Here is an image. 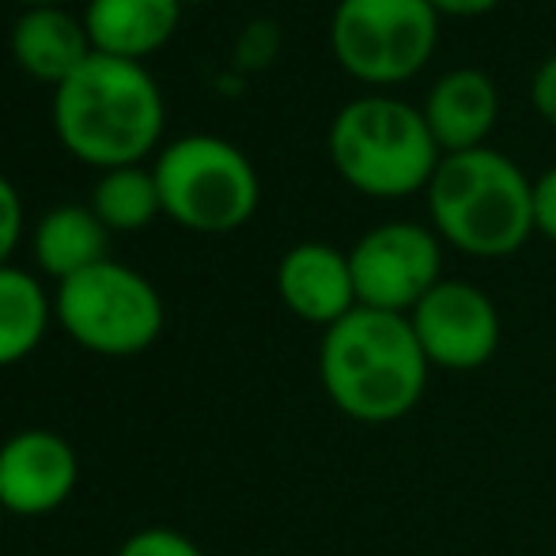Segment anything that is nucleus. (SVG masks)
Returning a JSON list of instances; mask_svg holds the SVG:
<instances>
[{
	"mask_svg": "<svg viewBox=\"0 0 556 556\" xmlns=\"http://www.w3.org/2000/svg\"><path fill=\"white\" fill-rule=\"evenodd\" d=\"M91 53L88 27L65 8H27L12 27L15 65L53 88H61Z\"/></svg>",
	"mask_w": 556,
	"mask_h": 556,
	"instance_id": "14",
	"label": "nucleus"
},
{
	"mask_svg": "<svg viewBox=\"0 0 556 556\" xmlns=\"http://www.w3.org/2000/svg\"><path fill=\"white\" fill-rule=\"evenodd\" d=\"M163 216L186 231L227 235L257 213L262 182L257 170L231 140L193 132L167 144L155 160Z\"/></svg>",
	"mask_w": 556,
	"mask_h": 556,
	"instance_id": "5",
	"label": "nucleus"
},
{
	"mask_svg": "<svg viewBox=\"0 0 556 556\" xmlns=\"http://www.w3.org/2000/svg\"><path fill=\"white\" fill-rule=\"evenodd\" d=\"M117 556H205L193 538L178 534L170 527H144L132 538H125V545Z\"/></svg>",
	"mask_w": 556,
	"mask_h": 556,
	"instance_id": "18",
	"label": "nucleus"
},
{
	"mask_svg": "<svg viewBox=\"0 0 556 556\" xmlns=\"http://www.w3.org/2000/svg\"><path fill=\"white\" fill-rule=\"evenodd\" d=\"M53 303L30 273L0 265V367L27 359L50 330Z\"/></svg>",
	"mask_w": 556,
	"mask_h": 556,
	"instance_id": "16",
	"label": "nucleus"
},
{
	"mask_svg": "<svg viewBox=\"0 0 556 556\" xmlns=\"http://www.w3.org/2000/svg\"><path fill=\"white\" fill-rule=\"evenodd\" d=\"M349 262L359 307L409 315L443 280V239L425 224L390 220L359 235Z\"/></svg>",
	"mask_w": 556,
	"mask_h": 556,
	"instance_id": "8",
	"label": "nucleus"
},
{
	"mask_svg": "<svg viewBox=\"0 0 556 556\" xmlns=\"http://www.w3.org/2000/svg\"><path fill=\"white\" fill-rule=\"evenodd\" d=\"M409 326L428 364L443 371H477L500 349V311L477 285L440 280L417 307Z\"/></svg>",
	"mask_w": 556,
	"mask_h": 556,
	"instance_id": "9",
	"label": "nucleus"
},
{
	"mask_svg": "<svg viewBox=\"0 0 556 556\" xmlns=\"http://www.w3.org/2000/svg\"><path fill=\"white\" fill-rule=\"evenodd\" d=\"M318 375L337 413L359 425H394L420 405L432 364L409 315L356 307L323 330Z\"/></svg>",
	"mask_w": 556,
	"mask_h": 556,
	"instance_id": "1",
	"label": "nucleus"
},
{
	"mask_svg": "<svg viewBox=\"0 0 556 556\" xmlns=\"http://www.w3.org/2000/svg\"><path fill=\"white\" fill-rule=\"evenodd\" d=\"M80 458L65 435L23 428L0 443V507L23 519L50 515L76 492Z\"/></svg>",
	"mask_w": 556,
	"mask_h": 556,
	"instance_id": "10",
	"label": "nucleus"
},
{
	"mask_svg": "<svg viewBox=\"0 0 556 556\" xmlns=\"http://www.w3.org/2000/svg\"><path fill=\"white\" fill-rule=\"evenodd\" d=\"M530 99H534V111L542 114L549 125H556V53H553V58H545L542 68L534 73Z\"/></svg>",
	"mask_w": 556,
	"mask_h": 556,
	"instance_id": "21",
	"label": "nucleus"
},
{
	"mask_svg": "<svg viewBox=\"0 0 556 556\" xmlns=\"http://www.w3.org/2000/svg\"><path fill=\"white\" fill-rule=\"evenodd\" d=\"M20 4H27V8H61L65 0H20Z\"/></svg>",
	"mask_w": 556,
	"mask_h": 556,
	"instance_id": "23",
	"label": "nucleus"
},
{
	"mask_svg": "<svg viewBox=\"0 0 556 556\" xmlns=\"http://www.w3.org/2000/svg\"><path fill=\"white\" fill-rule=\"evenodd\" d=\"M428 4L440 12V20L443 15H462V20H469V15H484V12H492V8L500 4V0H428Z\"/></svg>",
	"mask_w": 556,
	"mask_h": 556,
	"instance_id": "22",
	"label": "nucleus"
},
{
	"mask_svg": "<svg viewBox=\"0 0 556 556\" xmlns=\"http://www.w3.org/2000/svg\"><path fill=\"white\" fill-rule=\"evenodd\" d=\"M420 114L443 155L473 152V148H484V140L496 129L500 91L481 68H451L428 88Z\"/></svg>",
	"mask_w": 556,
	"mask_h": 556,
	"instance_id": "12",
	"label": "nucleus"
},
{
	"mask_svg": "<svg viewBox=\"0 0 556 556\" xmlns=\"http://www.w3.org/2000/svg\"><path fill=\"white\" fill-rule=\"evenodd\" d=\"M53 318L80 349L122 359L160 341L163 300L152 280L106 257L61 280L53 292Z\"/></svg>",
	"mask_w": 556,
	"mask_h": 556,
	"instance_id": "6",
	"label": "nucleus"
},
{
	"mask_svg": "<svg viewBox=\"0 0 556 556\" xmlns=\"http://www.w3.org/2000/svg\"><path fill=\"white\" fill-rule=\"evenodd\" d=\"M178 4H208V0H178Z\"/></svg>",
	"mask_w": 556,
	"mask_h": 556,
	"instance_id": "24",
	"label": "nucleus"
},
{
	"mask_svg": "<svg viewBox=\"0 0 556 556\" xmlns=\"http://www.w3.org/2000/svg\"><path fill=\"white\" fill-rule=\"evenodd\" d=\"M277 295L300 323L330 326L359 307L349 250L330 242H300L277 265Z\"/></svg>",
	"mask_w": 556,
	"mask_h": 556,
	"instance_id": "11",
	"label": "nucleus"
},
{
	"mask_svg": "<svg viewBox=\"0 0 556 556\" xmlns=\"http://www.w3.org/2000/svg\"><path fill=\"white\" fill-rule=\"evenodd\" d=\"M91 213L103 220L106 231H140L163 213L160 182L155 170L140 167H114L103 170L91 190Z\"/></svg>",
	"mask_w": 556,
	"mask_h": 556,
	"instance_id": "17",
	"label": "nucleus"
},
{
	"mask_svg": "<svg viewBox=\"0 0 556 556\" xmlns=\"http://www.w3.org/2000/svg\"><path fill=\"white\" fill-rule=\"evenodd\" d=\"M534 231L556 242V167L534 178Z\"/></svg>",
	"mask_w": 556,
	"mask_h": 556,
	"instance_id": "20",
	"label": "nucleus"
},
{
	"mask_svg": "<svg viewBox=\"0 0 556 556\" xmlns=\"http://www.w3.org/2000/svg\"><path fill=\"white\" fill-rule=\"evenodd\" d=\"M35 262L46 277L61 280L76 277V273L91 269V265L106 262V247H111V231L103 227L91 205H61L38 220L35 227Z\"/></svg>",
	"mask_w": 556,
	"mask_h": 556,
	"instance_id": "15",
	"label": "nucleus"
},
{
	"mask_svg": "<svg viewBox=\"0 0 556 556\" xmlns=\"http://www.w3.org/2000/svg\"><path fill=\"white\" fill-rule=\"evenodd\" d=\"M425 198L432 231L469 257H507L534 235V178L489 144L443 155Z\"/></svg>",
	"mask_w": 556,
	"mask_h": 556,
	"instance_id": "3",
	"label": "nucleus"
},
{
	"mask_svg": "<svg viewBox=\"0 0 556 556\" xmlns=\"http://www.w3.org/2000/svg\"><path fill=\"white\" fill-rule=\"evenodd\" d=\"M182 4L178 0H88L84 27L91 50L106 58L140 61L175 38Z\"/></svg>",
	"mask_w": 556,
	"mask_h": 556,
	"instance_id": "13",
	"label": "nucleus"
},
{
	"mask_svg": "<svg viewBox=\"0 0 556 556\" xmlns=\"http://www.w3.org/2000/svg\"><path fill=\"white\" fill-rule=\"evenodd\" d=\"M440 42V12L428 0H337L330 46L337 65L364 84L413 80Z\"/></svg>",
	"mask_w": 556,
	"mask_h": 556,
	"instance_id": "7",
	"label": "nucleus"
},
{
	"mask_svg": "<svg viewBox=\"0 0 556 556\" xmlns=\"http://www.w3.org/2000/svg\"><path fill=\"white\" fill-rule=\"evenodd\" d=\"M23 235V198L4 175H0V265L12 262Z\"/></svg>",
	"mask_w": 556,
	"mask_h": 556,
	"instance_id": "19",
	"label": "nucleus"
},
{
	"mask_svg": "<svg viewBox=\"0 0 556 556\" xmlns=\"http://www.w3.org/2000/svg\"><path fill=\"white\" fill-rule=\"evenodd\" d=\"M333 170L367 198H409L428 190L443 152L417 106L394 96L344 103L330 122Z\"/></svg>",
	"mask_w": 556,
	"mask_h": 556,
	"instance_id": "4",
	"label": "nucleus"
},
{
	"mask_svg": "<svg viewBox=\"0 0 556 556\" xmlns=\"http://www.w3.org/2000/svg\"><path fill=\"white\" fill-rule=\"evenodd\" d=\"M53 129L80 163L132 167L163 137V96L140 61L91 53L53 88Z\"/></svg>",
	"mask_w": 556,
	"mask_h": 556,
	"instance_id": "2",
	"label": "nucleus"
}]
</instances>
